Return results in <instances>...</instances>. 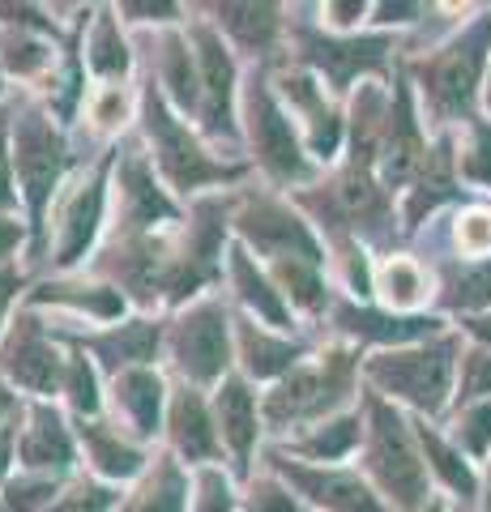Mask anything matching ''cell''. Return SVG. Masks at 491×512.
<instances>
[{
	"instance_id": "obj_39",
	"label": "cell",
	"mask_w": 491,
	"mask_h": 512,
	"mask_svg": "<svg viewBox=\"0 0 491 512\" xmlns=\"http://www.w3.org/2000/svg\"><path fill=\"white\" fill-rule=\"evenodd\" d=\"M466 175L491 184V133H487V128H474V150L466 158Z\"/></svg>"
},
{
	"instance_id": "obj_6",
	"label": "cell",
	"mask_w": 491,
	"mask_h": 512,
	"mask_svg": "<svg viewBox=\"0 0 491 512\" xmlns=\"http://www.w3.org/2000/svg\"><path fill=\"white\" fill-rule=\"evenodd\" d=\"M342 372H346V363H329L321 372H291L265 402L269 423H295V419H312V414L329 410L342 389Z\"/></svg>"
},
{
	"instance_id": "obj_5",
	"label": "cell",
	"mask_w": 491,
	"mask_h": 512,
	"mask_svg": "<svg viewBox=\"0 0 491 512\" xmlns=\"http://www.w3.org/2000/svg\"><path fill=\"white\" fill-rule=\"evenodd\" d=\"M146 116H150V137H154L158 163H163V171L171 175V184L176 188H197L205 180H223V175H231L227 167H218V163H210V158L201 154V146L167 116V107L158 103L154 94L146 103Z\"/></svg>"
},
{
	"instance_id": "obj_19",
	"label": "cell",
	"mask_w": 491,
	"mask_h": 512,
	"mask_svg": "<svg viewBox=\"0 0 491 512\" xmlns=\"http://www.w3.org/2000/svg\"><path fill=\"white\" fill-rule=\"evenodd\" d=\"M240 346H244V363H248L252 376H278V372H287V367L295 363V355H299L295 346L265 338V333L252 329V325L240 329Z\"/></svg>"
},
{
	"instance_id": "obj_30",
	"label": "cell",
	"mask_w": 491,
	"mask_h": 512,
	"mask_svg": "<svg viewBox=\"0 0 491 512\" xmlns=\"http://www.w3.org/2000/svg\"><path fill=\"white\" fill-rule=\"evenodd\" d=\"M154 346H158V329L154 325H129L124 333H116V338L107 342V350L120 355V363H146L154 355Z\"/></svg>"
},
{
	"instance_id": "obj_33",
	"label": "cell",
	"mask_w": 491,
	"mask_h": 512,
	"mask_svg": "<svg viewBox=\"0 0 491 512\" xmlns=\"http://www.w3.org/2000/svg\"><path fill=\"white\" fill-rule=\"evenodd\" d=\"M167 77L176 82V86H171V90H176V99L184 107H193L197 103V82H193V64H188V52H184L180 43L167 47Z\"/></svg>"
},
{
	"instance_id": "obj_23",
	"label": "cell",
	"mask_w": 491,
	"mask_h": 512,
	"mask_svg": "<svg viewBox=\"0 0 491 512\" xmlns=\"http://www.w3.org/2000/svg\"><path fill=\"white\" fill-rule=\"evenodd\" d=\"M419 440H423V453H427V461H432V470L445 478V483L453 487V491H462V495H470L474 491V474L466 470V461L453 453V448H445L436 436H427V427L419 431Z\"/></svg>"
},
{
	"instance_id": "obj_18",
	"label": "cell",
	"mask_w": 491,
	"mask_h": 512,
	"mask_svg": "<svg viewBox=\"0 0 491 512\" xmlns=\"http://www.w3.org/2000/svg\"><path fill=\"white\" fill-rule=\"evenodd\" d=\"M231 274H235V286H240L244 303H248V308H257L261 320H269V325H287V308H282L278 291H269V282L257 274V269H252L248 252L231 256Z\"/></svg>"
},
{
	"instance_id": "obj_48",
	"label": "cell",
	"mask_w": 491,
	"mask_h": 512,
	"mask_svg": "<svg viewBox=\"0 0 491 512\" xmlns=\"http://www.w3.org/2000/svg\"><path fill=\"white\" fill-rule=\"evenodd\" d=\"M427 512H445V508H440V504H427Z\"/></svg>"
},
{
	"instance_id": "obj_31",
	"label": "cell",
	"mask_w": 491,
	"mask_h": 512,
	"mask_svg": "<svg viewBox=\"0 0 491 512\" xmlns=\"http://www.w3.org/2000/svg\"><path fill=\"white\" fill-rule=\"evenodd\" d=\"M457 244H462V252L470 256H483L491 252V210H466L462 218H457Z\"/></svg>"
},
{
	"instance_id": "obj_8",
	"label": "cell",
	"mask_w": 491,
	"mask_h": 512,
	"mask_svg": "<svg viewBox=\"0 0 491 512\" xmlns=\"http://www.w3.org/2000/svg\"><path fill=\"white\" fill-rule=\"evenodd\" d=\"M0 359H5L9 376L18 384H26V389H35V393H52L60 359H56L52 342L43 338L39 320H30V316L18 320L13 333H9V342H5V350H0Z\"/></svg>"
},
{
	"instance_id": "obj_21",
	"label": "cell",
	"mask_w": 491,
	"mask_h": 512,
	"mask_svg": "<svg viewBox=\"0 0 491 512\" xmlns=\"http://www.w3.org/2000/svg\"><path fill=\"white\" fill-rule=\"evenodd\" d=\"M380 295H385L393 308H410V303H419L423 295V274L415 261H406V256H393L380 269Z\"/></svg>"
},
{
	"instance_id": "obj_42",
	"label": "cell",
	"mask_w": 491,
	"mask_h": 512,
	"mask_svg": "<svg viewBox=\"0 0 491 512\" xmlns=\"http://www.w3.org/2000/svg\"><path fill=\"white\" fill-rule=\"evenodd\" d=\"M18 201L13 197V180H9V154H5V124H0V210Z\"/></svg>"
},
{
	"instance_id": "obj_17",
	"label": "cell",
	"mask_w": 491,
	"mask_h": 512,
	"mask_svg": "<svg viewBox=\"0 0 491 512\" xmlns=\"http://www.w3.org/2000/svg\"><path fill=\"white\" fill-rule=\"evenodd\" d=\"M116 393H120V402L124 410L133 414V423L137 431H150L158 427V406H163V384H158L154 372H124L116 380Z\"/></svg>"
},
{
	"instance_id": "obj_14",
	"label": "cell",
	"mask_w": 491,
	"mask_h": 512,
	"mask_svg": "<svg viewBox=\"0 0 491 512\" xmlns=\"http://www.w3.org/2000/svg\"><path fill=\"white\" fill-rule=\"evenodd\" d=\"M171 440L188 461H210L218 453V436H214V423L205 414L201 397L197 393H180L176 406H171Z\"/></svg>"
},
{
	"instance_id": "obj_7",
	"label": "cell",
	"mask_w": 491,
	"mask_h": 512,
	"mask_svg": "<svg viewBox=\"0 0 491 512\" xmlns=\"http://www.w3.org/2000/svg\"><path fill=\"white\" fill-rule=\"evenodd\" d=\"M248 107H252V141H257L261 163L274 175H282V180H299V175H308L304 154H299V146H295L291 124L278 111V103L269 99V90H252Z\"/></svg>"
},
{
	"instance_id": "obj_2",
	"label": "cell",
	"mask_w": 491,
	"mask_h": 512,
	"mask_svg": "<svg viewBox=\"0 0 491 512\" xmlns=\"http://www.w3.org/2000/svg\"><path fill=\"white\" fill-rule=\"evenodd\" d=\"M372 470L380 478V487L389 495H398L402 508H419L423 500V466L410 448V436L402 419L389 406H372Z\"/></svg>"
},
{
	"instance_id": "obj_36",
	"label": "cell",
	"mask_w": 491,
	"mask_h": 512,
	"mask_svg": "<svg viewBox=\"0 0 491 512\" xmlns=\"http://www.w3.org/2000/svg\"><path fill=\"white\" fill-rule=\"evenodd\" d=\"M483 393H491V355H470L462 376V397H483Z\"/></svg>"
},
{
	"instance_id": "obj_47",
	"label": "cell",
	"mask_w": 491,
	"mask_h": 512,
	"mask_svg": "<svg viewBox=\"0 0 491 512\" xmlns=\"http://www.w3.org/2000/svg\"><path fill=\"white\" fill-rule=\"evenodd\" d=\"M13 410V397L5 393V384H0V414H9Z\"/></svg>"
},
{
	"instance_id": "obj_20",
	"label": "cell",
	"mask_w": 491,
	"mask_h": 512,
	"mask_svg": "<svg viewBox=\"0 0 491 512\" xmlns=\"http://www.w3.org/2000/svg\"><path fill=\"white\" fill-rule=\"evenodd\" d=\"M419 154H423V146H419V133H415V124H410L406 107H402V111H398V120H393L389 154H385V180H389V184H393V180H406L410 167L419 163Z\"/></svg>"
},
{
	"instance_id": "obj_26",
	"label": "cell",
	"mask_w": 491,
	"mask_h": 512,
	"mask_svg": "<svg viewBox=\"0 0 491 512\" xmlns=\"http://www.w3.org/2000/svg\"><path fill=\"white\" fill-rule=\"evenodd\" d=\"M90 457L99 461V470L112 474V478H129L141 466V457L133 453V448H124L120 440L103 436V431H94V427H90Z\"/></svg>"
},
{
	"instance_id": "obj_35",
	"label": "cell",
	"mask_w": 491,
	"mask_h": 512,
	"mask_svg": "<svg viewBox=\"0 0 491 512\" xmlns=\"http://www.w3.org/2000/svg\"><path fill=\"white\" fill-rule=\"evenodd\" d=\"M462 440H466L470 453H487V448H491V402H487V406H474V410L466 414Z\"/></svg>"
},
{
	"instance_id": "obj_41",
	"label": "cell",
	"mask_w": 491,
	"mask_h": 512,
	"mask_svg": "<svg viewBox=\"0 0 491 512\" xmlns=\"http://www.w3.org/2000/svg\"><path fill=\"white\" fill-rule=\"evenodd\" d=\"M120 116H124V94H120V90H107L103 99L94 103V120H99L103 128H112Z\"/></svg>"
},
{
	"instance_id": "obj_11",
	"label": "cell",
	"mask_w": 491,
	"mask_h": 512,
	"mask_svg": "<svg viewBox=\"0 0 491 512\" xmlns=\"http://www.w3.org/2000/svg\"><path fill=\"white\" fill-rule=\"evenodd\" d=\"M201 43V77H205V120H210L214 133H231V82H235V69L227 52L218 47V39L210 30L197 35Z\"/></svg>"
},
{
	"instance_id": "obj_43",
	"label": "cell",
	"mask_w": 491,
	"mask_h": 512,
	"mask_svg": "<svg viewBox=\"0 0 491 512\" xmlns=\"http://www.w3.org/2000/svg\"><path fill=\"white\" fill-rule=\"evenodd\" d=\"M22 239V227L18 222H9V218H0V256H9L13 252V244Z\"/></svg>"
},
{
	"instance_id": "obj_32",
	"label": "cell",
	"mask_w": 491,
	"mask_h": 512,
	"mask_svg": "<svg viewBox=\"0 0 491 512\" xmlns=\"http://www.w3.org/2000/svg\"><path fill=\"white\" fill-rule=\"evenodd\" d=\"M69 397H73V406L82 414L99 410V384H94V372H90V363L82 355L69 359Z\"/></svg>"
},
{
	"instance_id": "obj_4",
	"label": "cell",
	"mask_w": 491,
	"mask_h": 512,
	"mask_svg": "<svg viewBox=\"0 0 491 512\" xmlns=\"http://www.w3.org/2000/svg\"><path fill=\"white\" fill-rule=\"evenodd\" d=\"M176 359L184 376L210 384L227 372V316L218 303H201L176 325Z\"/></svg>"
},
{
	"instance_id": "obj_25",
	"label": "cell",
	"mask_w": 491,
	"mask_h": 512,
	"mask_svg": "<svg viewBox=\"0 0 491 512\" xmlns=\"http://www.w3.org/2000/svg\"><path fill=\"white\" fill-rule=\"evenodd\" d=\"M124 192H129V201H133V214L141 222H154V218H163L167 214V201L158 197V188L150 184V175L141 163H129L124 167Z\"/></svg>"
},
{
	"instance_id": "obj_3",
	"label": "cell",
	"mask_w": 491,
	"mask_h": 512,
	"mask_svg": "<svg viewBox=\"0 0 491 512\" xmlns=\"http://www.w3.org/2000/svg\"><path fill=\"white\" fill-rule=\"evenodd\" d=\"M13 137H18V175H22V188H26V205L35 218H43L47 197H52L60 167H65V146H60V137L52 133V124L43 116L18 120Z\"/></svg>"
},
{
	"instance_id": "obj_10",
	"label": "cell",
	"mask_w": 491,
	"mask_h": 512,
	"mask_svg": "<svg viewBox=\"0 0 491 512\" xmlns=\"http://www.w3.org/2000/svg\"><path fill=\"white\" fill-rule=\"evenodd\" d=\"M282 474L291 478V483L312 495L321 508L329 512H385L380 500L359 483L355 474H334V470H308V466H291V461H278Z\"/></svg>"
},
{
	"instance_id": "obj_37",
	"label": "cell",
	"mask_w": 491,
	"mask_h": 512,
	"mask_svg": "<svg viewBox=\"0 0 491 512\" xmlns=\"http://www.w3.org/2000/svg\"><path fill=\"white\" fill-rule=\"evenodd\" d=\"M248 512H295V500L282 487L274 483H261L252 487V500H248Z\"/></svg>"
},
{
	"instance_id": "obj_44",
	"label": "cell",
	"mask_w": 491,
	"mask_h": 512,
	"mask_svg": "<svg viewBox=\"0 0 491 512\" xmlns=\"http://www.w3.org/2000/svg\"><path fill=\"white\" fill-rule=\"evenodd\" d=\"M13 291H18V274H13V269H0V316H5Z\"/></svg>"
},
{
	"instance_id": "obj_27",
	"label": "cell",
	"mask_w": 491,
	"mask_h": 512,
	"mask_svg": "<svg viewBox=\"0 0 491 512\" xmlns=\"http://www.w3.org/2000/svg\"><path fill=\"white\" fill-rule=\"evenodd\" d=\"M223 13H227V26L244 43H269V35H274V9L269 5H227Z\"/></svg>"
},
{
	"instance_id": "obj_9",
	"label": "cell",
	"mask_w": 491,
	"mask_h": 512,
	"mask_svg": "<svg viewBox=\"0 0 491 512\" xmlns=\"http://www.w3.org/2000/svg\"><path fill=\"white\" fill-rule=\"evenodd\" d=\"M487 30H491V22H483L470 39L457 43L449 56H440V60L432 64V73H427V82H432V99H436L440 107H445V111L466 107L474 82H479L483 47H487Z\"/></svg>"
},
{
	"instance_id": "obj_1",
	"label": "cell",
	"mask_w": 491,
	"mask_h": 512,
	"mask_svg": "<svg viewBox=\"0 0 491 512\" xmlns=\"http://www.w3.org/2000/svg\"><path fill=\"white\" fill-rule=\"evenodd\" d=\"M368 372L380 389H389L393 397H402V402L432 414V410H440V402H445V393H449L453 342L402 350V355H380V359H372Z\"/></svg>"
},
{
	"instance_id": "obj_24",
	"label": "cell",
	"mask_w": 491,
	"mask_h": 512,
	"mask_svg": "<svg viewBox=\"0 0 491 512\" xmlns=\"http://www.w3.org/2000/svg\"><path fill=\"white\" fill-rule=\"evenodd\" d=\"M346 325L363 338H393V342H406V338H423L432 333V320H389V316H346Z\"/></svg>"
},
{
	"instance_id": "obj_45",
	"label": "cell",
	"mask_w": 491,
	"mask_h": 512,
	"mask_svg": "<svg viewBox=\"0 0 491 512\" xmlns=\"http://www.w3.org/2000/svg\"><path fill=\"white\" fill-rule=\"evenodd\" d=\"M9 444H13V431H0V478H5V466H9Z\"/></svg>"
},
{
	"instance_id": "obj_38",
	"label": "cell",
	"mask_w": 491,
	"mask_h": 512,
	"mask_svg": "<svg viewBox=\"0 0 491 512\" xmlns=\"http://www.w3.org/2000/svg\"><path fill=\"white\" fill-rule=\"evenodd\" d=\"M197 512H231V491L214 470L201 474V508Z\"/></svg>"
},
{
	"instance_id": "obj_16",
	"label": "cell",
	"mask_w": 491,
	"mask_h": 512,
	"mask_svg": "<svg viewBox=\"0 0 491 512\" xmlns=\"http://www.w3.org/2000/svg\"><path fill=\"white\" fill-rule=\"evenodd\" d=\"M99 218H103V180H90L82 184V192L69 201L65 210V235H60V265H73L77 256L90 248L94 231H99Z\"/></svg>"
},
{
	"instance_id": "obj_49",
	"label": "cell",
	"mask_w": 491,
	"mask_h": 512,
	"mask_svg": "<svg viewBox=\"0 0 491 512\" xmlns=\"http://www.w3.org/2000/svg\"><path fill=\"white\" fill-rule=\"evenodd\" d=\"M487 512H491V495H487Z\"/></svg>"
},
{
	"instance_id": "obj_15",
	"label": "cell",
	"mask_w": 491,
	"mask_h": 512,
	"mask_svg": "<svg viewBox=\"0 0 491 512\" xmlns=\"http://www.w3.org/2000/svg\"><path fill=\"white\" fill-rule=\"evenodd\" d=\"M22 461L35 470H60L73 461V444H69V431L60 427V419L47 406H39L30 414V427L22 436Z\"/></svg>"
},
{
	"instance_id": "obj_22",
	"label": "cell",
	"mask_w": 491,
	"mask_h": 512,
	"mask_svg": "<svg viewBox=\"0 0 491 512\" xmlns=\"http://www.w3.org/2000/svg\"><path fill=\"white\" fill-rule=\"evenodd\" d=\"M184 495H188V483L180 478L176 466H158L154 478L146 483L137 500V512H184Z\"/></svg>"
},
{
	"instance_id": "obj_28",
	"label": "cell",
	"mask_w": 491,
	"mask_h": 512,
	"mask_svg": "<svg viewBox=\"0 0 491 512\" xmlns=\"http://www.w3.org/2000/svg\"><path fill=\"white\" fill-rule=\"evenodd\" d=\"M355 440H359V419L351 414V419H338V423H329V427L316 431V436L304 444V453L334 461V457H342V453H351Z\"/></svg>"
},
{
	"instance_id": "obj_34",
	"label": "cell",
	"mask_w": 491,
	"mask_h": 512,
	"mask_svg": "<svg viewBox=\"0 0 491 512\" xmlns=\"http://www.w3.org/2000/svg\"><path fill=\"white\" fill-rule=\"evenodd\" d=\"M112 500H116L112 491H103L94 483H82V487H73L56 508H47V512H107V508H112Z\"/></svg>"
},
{
	"instance_id": "obj_50",
	"label": "cell",
	"mask_w": 491,
	"mask_h": 512,
	"mask_svg": "<svg viewBox=\"0 0 491 512\" xmlns=\"http://www.w3.org/2000/svg\"><path fill=\"white\" fill-rule=\"evenodd\" d=\"M487 103H491V90H487Z\"/></svg>"
},
{
	"instance_id": "obj_29",
	"label": "cell",
	"mask_w": 491,
	"mask_h": 512,
	"mask_svg": "<svg viewBox=\"0 0 491 512\" xmlns=\"http://www.w3.org/2000/svg\"><path fill=\"white\" fill-rule=\"evenodd\" d=\"M94 69H99V73H124V69H129V52H124V43H120V35H116V22L112 18H107V13H103V18H99V26H94Z\"/></svg>"
},
{
	"instance_id": "obj_46",
	"label": "cell",
	"mask_w": 491,
	"mask_h": 512,
	"mask_svg": "<svg viewBox=\"0 0 491 512\" xmlns=\"http://www.w3.org/2000/svg\"><path fill=\"white\" fill-rule=\"evenodd\" d=\"M470 329H474V333H479V338H483V342H491V320H487V316H479V320H470Z\"/></svg>"
},
{
	"instance_id": "obj_12",
	"label": "cell",
	"mask_w": 491,
	"mask_h": 512,
	"mask_svg": "<svg viewBox=\"0 0 491 512\" xmlns=\"http://www.w3.org/2000/svg\"><path fill=\"white\" fill-rule=\"evenodd\" d=\"M214 410H218V427H223V440L235 448L240 466H248V453H252V444H257V402H252L248 384L223 380Z\"/></svg>"
},
{
	"instance_id": "obj_13",
	"label": "cell",
	"mask_w": 491,
	"mask_h": 512,
	"mask_svg": "<svg viewBox=\"0 0 491 512\" xmlns=\"http://www.w3.org/2000/svg\"><path fill=\"white\" fill-rule=\"evenodd\" d=\"M244 231L257 239L261 248H269L274 256H304L308 265H316V244H312V235L299 227V222L291 214H282V210H269V205H261V210H252L244 218Z\"/></svg>"
},
{
	"instance_id": "obj_40",
	"label": "cell",
	"mask_w": 491,
	"mask_h": 512,
	"mask_svg": "<svg viewBox=\"0 0 491 512\" xmlns=\"http://www.w3.org/2000/svg\"><path fill=\"white\" fill-rule=\"evenodd\" d=\"M9 491H13L9 504L18 508V512H26V508H35L39 500H47V495H52V483H13Z\"/></svg>"
}]
</instances>
